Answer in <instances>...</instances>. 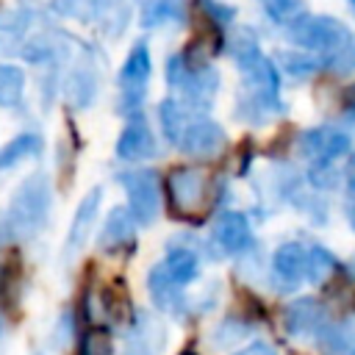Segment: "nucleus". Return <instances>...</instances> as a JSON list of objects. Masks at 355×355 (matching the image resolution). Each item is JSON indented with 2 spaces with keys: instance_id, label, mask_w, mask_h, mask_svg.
Masks as SVG:
<instances>
[{
  "instance_id": "f257e3e1",
  "label": "nucleus",
  "mask_w": 355,
  "mask_h": 355,
  "mask_svg": "<svg viewBox=\"0 0 355 355\" xmlns=\"http://www.w3.org/2000/svg\"><path fill=\"white\" fill-rule=\"evenodd\" d=\"M233 55L239 61L244 89H247V103L255 105L258 111H277L280 108V78L275 64L258 50L255 39L250 31H244L233 47Z\"/></svg>"
},
{
  "instance_id": "f03ea898",
  "label": "nucleus",
  "mask_w": 355,
  "mask_h": 355,
  "mask_svg": "<svg viewBox=\"0 0 355 355\" xmlns=\"http://www.w3.org/2000/svg\"><path fill=\"white\" fill-rule=\"evenodd\" d=\"M50 202H53V186L50 178L44 172H33L28 175L11 194L8 200V211H6V225L8 233L17 239H31L36 236L50 214Z\"/></svg>"
},
{
  "instance_id": "7ed1b4c3",
  "label": "nucleus",
  "mask_w": 355,
  "mask_h": 355,
  "mask_svg": "<svg viewBox=\"0 0 355 355\" xmlns=\"http://www.w3.org/2000/svg\"><path fill=\"white\" fill-rule=\"evenodd\" d=\"M166 194H169V205L175 214L186 216V219H197L202 216V211L211 202V180L202 169L197 166H175L166 175Z\"/></svg>"
},
{
  "instance_id": "20e7f679",
  "label": "nucleus",
  "mask_w": 355,
  "mask_h": 355,
  "mask_svg": "<svg viewBox=\"0 0 355 355\" xmlns=\"http://www.w3.org/2000/svg\"><path fill=\"white\" fill-rule=\"evenodd\" d=\"M288 28V39L311 53H338L349 42V31L344 22L336 17H322V14H302L297 17Z\"/></svg>"
},
{
  "instance_id": "39448f33",
  "label": "nucleus",
  "mask_w": 355,
  "mask_h": 355,
  "mask_svg": "<svg viewBox=\"0 0 355 355\" xmlns=\"http://www.w3.org/2000/svg\"><path fill=\"white\" fill-rule=\"evenodd\" d=\"M166 80L172 89H178L189 103L194 105H211V97L216 92V72L205 64H194L183 58L180 53L166 61Z\"/></svg>"
},
{
  "instance_id": "423d86ee",
  "label": "nucleus",
  "mask_w": 355,
  "mask_h": 355,
  "mask_svg": "<svg viewBox=\"0 0 355 355\" xmlns=\"http://www.w3.org/2000/svg\"><path fill=\"white\" fill-rule=\"evenodd\" d=\"M119 183L128 194V211L133 222L153 225L161 211V189L153 169H128L119 175Z\"/></svg>"
},
{
  "instance_id": "0eeeda50",
  "label": "nucleus",
  "mask_w": 355,
  "mask_h": 355,
  "mask_svg": "<svg viewBox=\"0 0 355 355\" xmlns=\"http://www.w3.org/2000/svg\"><path fill=\"white\" fill-rule=\"evenodd\" d=\"M150 50L144 42H136L119 69V92H122V103L119 111H136L144 100L147 92V80H150Z\"/></svg>"
},
{
  "instance_id": "6e6552de",
  "label": "nucleus",
  "mask_w": 355,
  "mask_h": 355,
  "mask_svg": "<svg viewBox=\"0 0 355 355\" xmlns=\"http://www.w3.org/2000/svg\"><path fill=\"white\" fill-rule=\"evenodd\" d=\"M300 150L305 158H311L316 164H330V161L349 153V136L341 133L338 128H330V125L311 128L300 136Z\"/></svg>"
},
{
  "instance_id": "1a4fd4ad",
  "label": "nucleus",
  "mask_w": 355,
  "mask_h": 355,
  "mask_svg": "<svg viewBox=\"0 0 355 355\" xmlns=\"http://www.w3.org/2000/svg\"><path fill=\"white\" fill-rule=\"evenodd\" d=\"M116 155L122 161H147L155 155V136L150 130V122L141 114H130L128 125L122 128L119 139H116Z\"/></svg>"
},
{
  "instance_id": "9d476101",
  "label": "nucleus",
  "mask_w": 355,
  "mask_h": 355,
  "mask_svg": "<svg viewBox=\"0 0 355 355\" xmlns=\"http://www.w3.org/2000/svg\"><path fill=\"white\" fill-rule=\"evenodd\" d=\"M189 155H197V158H214L222 147H225V130L214 122V119H191L178 141Z\"/></svg>"
},
{
  "instance_id": "9b49d317",
  "label": "nucleus",
  "mask_w": 355,
  "mask_h": 355,
  "mask_svg": "<svg viewBox=\"0 0 355 355\" xmlns=\"http://www.w3.org/2000/svg\"><path fill=\"white\" fill-rule=\"evenodd\" d=\"M286 330L291 336H319L327 330V313L316 300L300 297L286 308Z\"/></svg>"
},
{
  "instance_id": "f8f14e48",
  "label": "nucleus",
  "mask_w": 355,
  "mask_h": 355,
  "mask_svg": "<svg viewBox=\"0 0 355 355\" xmlns=\"http://www.w3.org/2000/svg\"><path fill=\"white\" fill-rule=\"evenodd\" d=\"M100 200H103V191L100 189H92L80 200V205L75 208V216H72V225H69V233H67V244H64V255L67 258L75 255L86 244V239H89V233L94 227L97 211H100Z\"/></svg>"
},
{
  "instance_id": "ddd939ff",
  "label": "nucleus",
  "mask_w": 355,
  "mask_h": 355,
  "mask_svg": "<svg viewBox=\"0 0 355 355\" xmlns=\"http://www.w3.org/2000/svg\"><path fill=\"white\" fill-rule=\"evenodd\" d=\"M214 241L225 250V252H241L250 247L252 241V230L244 214L239 211H225L216 225H214Z\"/></svg>"
},
{
  "instance_id": "4468645a",
  "label": "nucleus",
  "mask_w": 355,
  "mask_h": 355,
  "mask_svg": "<svg viewBox=\"0 0 355 355\" xmlns=\"http://www.w3.org/2000/svg\"><path fill=\"white\" fill-rule=\"evenodd\" d=\"M305 247L297 244V241H288V244H280L275 258H272V272L277 277V283L283 288H294L302 275H305Z\"/></svg>"
},
{
  "instance_id": "2eb2a0df",
  "label": "nucleus",
  "mask_w": 355,
  "mask_h": 355,
  "mask_svg": "<svg viewBox=\"0 0 355 355\" xmlns=\"http://www.w3.org/2000/svg\"><path fill=\"white\" fill-rule=\"evenodd\" d=\"M133 236H136V233H133V216H130V211H128V208H114V211L108 214L103 230H100L97 244H100V250L114 252V250L130 247V244H133Z\"/></svg>"
},
{
  "instance_id": "dca6fc26",
  "label": "nucleus",
  "mask_w": 355,
  "mask_h": 355,
  "mask_svg": "<svg viewBox=\"0 0 355 355\" xmlns=\"http://www.w3.org/2000/svg\"><path fill=\"white\" fill-rule=\"evenodd\" d=\"M64 92H67V100H69L75 108L92 105V100H94V94H97V72H94V67L86 64V61L78 64V67L69 72Z\"/></svg>"
},
{
  "instance_id": "f3484780",
  "label": "nucleus",
  "mask_w": 355,
  "mask_h": 355,
  "mask_svg": "<svg viewBox=\"0 0 355 355\" xmlns=\"http://www.w3.org/2000/svg\"><path fill=\"white\" fill-rule=\"evenodd\" d=\"M147 286H150L153 302H155L161 311H166V313H180V311H183V294H180V286L172 283L161 266H155V269L150 272Z\"/></svg>"
},
{
  "instance_id": "a211bd4d",
  "label": "nucleus",
  "mask_w": 355,
  "mask_h": 355,
  "mask_svg": "<svg viewBox=\"0 0 355 355\" xmlns=\"http://www.w3.org/2000/svg\"><path fill=\"white\" fill-rule=\"evenodd\" d=\"M161 269L166 272V277H169L172 283L186 286V283H191V280L197 277L200 261H197V255L189 252V250H172V252L166 255V261L161 263Z\"/></svg>"
},
{
  "instance_id": "6ab92c4d",
  "label": "nucleus",
  "mask_w": 355,
  "mask_h": 355,
  "mask_svg": "<svg viewBox=\"0 0 355 355\" xmlns=\"http://www.w3.org/2000/svg\"><path fill=\"white\" fill-rule=\"evenodd\" d=\"M42 153V139L39 133H19L14 136L3 150H0V169H11L17 166L19 161L31 158V155H39Z\"/></svg>"
},
{
  "instance_id": "aec40b11",
  "label": "nucleus",
  "mask_w": 355,
  "mask_h": 355,
  "mask_svg": "<svg viewBox=\"0 0 355 355\" xmlns=\"http://www.w3.org/2000/svg\"><path fill=\"white\" fill-rule=\"evenodd\" d=\"M25 92V72L17 64H0V108H17Z\"/></svg>"
},
{
  "instance_id": "412c9836",
  "label": "nucleus",
  "mask_w": 355,
  "mask_h": 355,
  "mask_svg": "<svg viewBox=\"0 0 355 355\" xmlns=\"http://www.w3.org/2000/svg\"><path fill=\"white\" fill-rule=\"evenodd\" d=\"M103 308L108 313V319H114L116 324H125L130 316H133V308H130V297H128V288L125 283H111L105 291H103Z\"/></svg>"
},
{
  "instance_id": "4be33fe9",
  "label": "nucleus",
  "mask_w": 355,
  "mask_h": 355,
  "mask_svg": "<svg viewBox=\"0 0 355 355\" xmlns=\"http://www.w3.org/2000/svg\"><path fill=\"white\" fill-rule=\"evenodd\" d=\"M158 116H161V128H164V136L172 141V144H178L180 141V136H183V130H186V114H183V108H180V103L178 100H164L161 105H158Z\"/></svg>"
},
{
  "instance_id": "5701e85b",
  "label": "nucleus",
  "mask_w": 355,
  "mask_h": 355,
  "mask_svg": "<svg viewBox=\"0 0 355 355\" xmlns=\"http://www.w3.org/2000/svg\"><path fill=\"white\" fill-rule=\"evenodd\" d=\"M333 269H336V258L324 247H311L305 252V275H308V280L322 283L324 277L333 275Z\"/></svg>"
},
{
  "instance_id": "b1692460",
  "label": "nucleus",
  "mask_w": 355,
  "mask_h": 355,
  "mask_svg": "<svg viewBox=\"0 0 355 355\" xmlns=\"http://www.w3.org/2000/svg\"><path fill=\"white\" fill-rule=\"evenodd\" d=\"M261 6L280 25H291L297 17L305 14V3L302 0H261Z\"/></svg>"
},
{
  "instance_id": "393cba45",
  "label": "nucleus",
  "mask_w": 355,
  "mask_h": 355,
  "mask_svg": "<svg viewBox=\"0 0 355 355\" xmlns=\"http://www.w3.org/2000/svg\"><path fill=\"white\" fill-rule=\"evenodd\" d=\"M22 55H25V61L44 64V61H50V58L58 55V42H55V36L39 33V36H33V39L22 47Z\"/></svg>"
},
{
  "instance_id": "a878e982",
  "label": "nucleus",
  "mask_w": 355,
  "mask_h": 355,
  "mask_svg": "<svg viewBox=\"0 0 355 355\" xmlns=\"http://www.w3.org/2000/svg\"><path fill=\"white\" fill-rule=\"evenodd\" d=\"M53 11H58L61 17L80 19V22H89L97 17L94 0H53Z\"/></svg>"
},
{
  "instance_id": "bb28decb",
  "label": "nucleus",
  "mask_w": 355,
  "mask_h": 355,
  "mask_svg": "<svg viewBox=\"0 0 355 355\" xmlns=\"http://www.w3.org/2000/svg\"><path fill=\"white\" fill-rule=\"evenodd\" d=\"M108 352H111V336L100 327H92L78 347V355H108Z\"/></svg>"
},
{
  "instance_id": "cd10ccee",
  "label": "nucleus",
  "mask_w": 355,
  "mask_h": 355,
  "mask_svg": "<svg viewBox=\"0 0 355 355\" xmlns=\"http://www.w3.org/2000/svg\"><path fill=\"white\" fill-rule=\"evenodd\" d=\"M169 17H172V3L155 0V3H147V6H144L141 22H144V25H158V22H164V19H169Z\"/></svg>"
},
{
  "instance_id": "c85d7f7f",
  "label": "nucleus",
  "mask_w": 355,
  "mask_h": 355,
  "mask_svg": "<svg viewBox=\"0 0 355 355\" xmlns=\"http://www.w3.org/2000/svg\"><path fill=\"white\" fill-rule=\"evenodd\" d=\"M286 67L291 69V72H311V69H316V61L313 58H308V55H291V58H286Z\"/></svg>"
},
{
  "instance_id": "c756f323",
  "label": "nucleus",
  "mask_w": 355,
  "mask_h": 355,
  "mask_svg": "<svg viewBox=\"0 0 355 355\" xmlns=\"http://www.w3.org/2000/svg\"><path fill=\"white\" fill-rule=\"evenodd\" d=\"M239 355H275V349H272L269 344H263V341H255V344L244 347Z\"/></svg>"
},
{
  "instance_id": "7c9ffc66",
  "label": "nucleus",
  "mask_w": 355,
  "mask_h": 355,
  "mask_svg": "<svg viewBox=\"0 0 355 355\" xmlns=\"http://www.w3.org/2000/svg\"><path fill=\"white\" fill-rule=\"evenodd\" d=\"M347 183H349V197H355V158L349 161V172H347Z\"/></svg>"
},
{
  "instance_id": "2f4dec72",
  "label": "nucleus",
  "mask_w": 355,
  "mask_h": 355,
  "mask_svg": "<svg viewBox=\"0 0 355 355\" xmlns=\"http://www.w3.org/2000/svg\"><path fill=\"white\" fill-rule=\"evenodd\" d=\"M347 216H349V225L355 230V197H349V208H347Z\"/></svg>"
},
{
  "instance_id": "473e14b6",
  "label": "nucleus",
  "mask_w": 355,
  "mask_h": 355,
  "mask_svg": "<svg viewBox=\"0 0 355 355\" xmlns=\"http://www.w3.org/2000/svg\"><path fill=\"white\" fill-rule=\"evenodd\" d=\"M349 105H355V89H349Z\"/></svg>"
},
{
  "instance_id": "72a5a7b5",
  "label": "nucleus",
  "mask_w": 355,
  "mask_h": 355,
  "mask_svg": "<svg viewBox=\"0 0 355 355\" xmlns=\"http://www.w3.org/2000/svg\"><path fill=\"white\" fill-rule=\"evenodd\" d=\"M0 333H3V322H0Z\"/></svg>"
},
{
  "instance_id": "f704fd0d",
  "label": "nucleus",
  "mask_w": 355,
  "mask_h": 355,
  "mask_svg": "<svg viewBox=\"0 0 355 355\" xmlns=\"http://www.w3.org/2000/svg\"><path fill=\"white\" fill-rule=\"evenodd\" d=\"M349 3H352V6H355V0H349Z\"/></svg>"
},
{
  "instance_id": "c9c22d12",
  "label": "nucleus",
  "mask_w": 355,
  "mask_h": 355,
  "mask_svg": "<svg viewBox=\"0 0 355 355\" xmlns=\"http://www.w3.org/2000/svg\"><path fill=\"white\" fill-rule=\"evenodd\" d=\"M349 355H355V349H352V352H349Z\"/></svg>"
}]
</instances>
